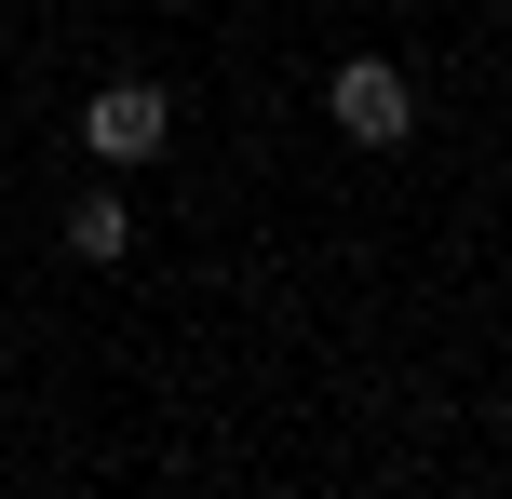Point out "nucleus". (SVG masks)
Here are the masks:
<instances>
[{
	"mask_svg": "<svg viewBox=\"0 0 512 499\" xmlns=\"http://www.w3.org/2000/svg\"><path fill=\"white\" fill-rule=\"evenodd\" d=\"M68 257H135V216H122V189H81V203H68Z\"/></svg>",
	"mask_w": 512,
	"mask_h": 499,
	"instance_id": "7ed1b4c3",
	"label": "nucleus"
},
{
	"mask_svg": "<svg viewBox=\"0 0 512 499\" xmlns=\"http://www.w3.org/2000/svg\"><path fill=\"white\" fill-rule=\"evenodd\" d=\"M162 122H176V108H162V81H95V108H81V149H95V162H149V149H162Z\"/></svg>",
	"mask_w": 512,
	"mask_h": 499,
	"instance_id": "f03ea898",
	"label": "nucleus"
},
{
	"mask_svg": "<svg viewBox=\"0 0 512 499\" xmlns=\"http://www.w3.org/2000/svg\"><path fill=\"white\" fill-rule=\"evenodd\" d=\"M324 108H337V135H351V149H405V135H418V95H405V68H391V54H351V68L324 81Z\"/></svg>",
	"mask_w": 512,
	"mask_h": 499,
	"instance_id": "f257e3e1",
	"label": "nucleus"
}]
</instances>
